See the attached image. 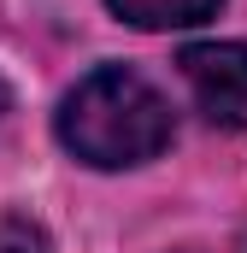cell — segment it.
Returning <instances> with one entry per match:
<instances>
[{"instance_id": "obj_1", "label": "cell", "mask_w": 247, "mask_h": 253, "mask_svg": "<svg viewBox=\"0 0 247 253\" xmlns=\"http://www.w3.org/2000/svg\"><path fill=\"white\" fill-rule=\"evenodd\" d=\"M59 141L82 165H100V171L141 165L171 147V106L147 77H135L124 65H100L94 77H82L65 94Z\"/></svg>"}, {"instance_id": "obj_2", "label": "cell", "mask_w": 247, "mask_h": 253, "mask_svg": "<svg viewBox=\"0 0 247 253\" xmlns=\"http://www.w3.org/2000/svg\"><path fill=\"white\" fill-rule=\"evenodd\" d=\"M183 77L194 106L218 129H247V47L242 42H194L183 47Z\"/></svg>"}, {"instance_id": "obj_3", "label": "cell", "mask_w": 247, "mask_h": 253, "mask_svg": "<svg viewBox=\"0 0 247 253\" xmlns=\"http://www.w3.org/2000/svg\"><path fill=\"white\" fill-rule=\"evenodd\" d=\"M106 6L135 30H188V24H206L224 0H106Z\"/></svg>"}, {"instance_id": "obj_4", "label": "cell", "mask_w": 247, "mask_h": 253, "mask_svg": "<svg viewBox=\"0 0 247 253\" xmlns=\"http://www.w3.org/2000/svg\"><path fill=\"white\" fill-rule=\"evenodd\" d=\"M0 253H53L30 218H0Z\"/></svg>"}, {"instance_id": "obj_5", "label": "cell", "mask_w": 247, "mask_h": 253, "mask_svg": "<svg viewBox=\"0 0 247 253\" xmlns=\"http://www.w3.org/2000/svg\"><path fill=\"white\" fill-rule=\"evenodd\" d=\"M0 112H6V88H0Z\"/></svg>"}, {"instance_id": "obj_6", "label": "cell", "mask_w": 247, "mask_h": 253, "mask_svg": "<svg viewBox=\"0 0 247 253\" xmlns=\"http://www.w3.org/2000/svg\"><path fill=\"white\" fill-rule=\"evenodd\" d=\"M242 253H247V242H242Z\"/></svg>"}]
</instances>
